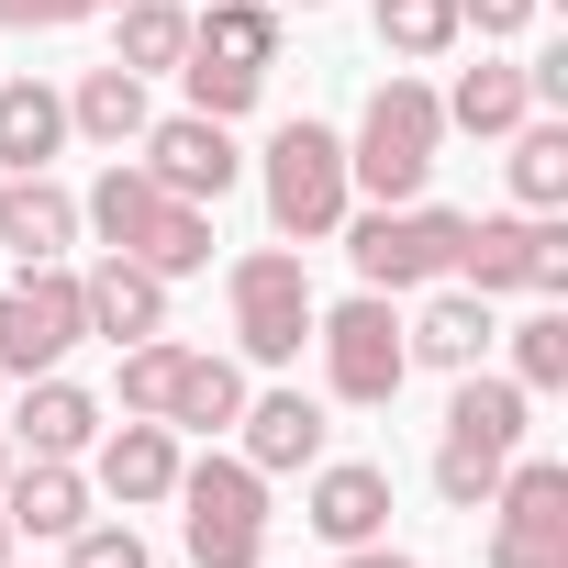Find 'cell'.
<instances>
[{
    "label": "cell",
    "mask_w": 568,
    "mask_h": 568,
    "mask_svg": "<svg viewBox=\"0 0 568 568\" xmlns=\"http://www.w3.org/2000/svg\"><path fill=\"white\" fill-rule=\"evenodd\" d=\"M134 168H145L168 201H223L245 156H234V123H212V112H168V123L134 134Z\"/></svg>",
    "instance_id": "cell-9"
},
{
    "label": "cell",
    "mask_w": 568,
    "mask_h": 568,
    "mask_svg": "<svg viewBox=\"0 0 568 568\" xmlns=\"http://www.w3.org/2000/svg\"><path fill=\"white\" fill-rule=\"evenodd\" d=\"M79 335H90V313H79L68 267H23L12 291H0V368H12V379H45Z\"/></svg>",
    "instance_id": "cell-8"
},
{
    "label": "cell",
    "mask_w": 568,
    "mask_h": 568,
    "mask_svg": "<svg viewBox=\"0 0 568 568\" xmlns=\"http://www.w3.org/2000/svg\"><path fill=\"white\" fill-rule=\"evenodd\" d=\"M12 457H23V446H12V435H0V479H12Z\"/></svg>",
    "instance_id": "cell-38"
},
{
    "label": "cell",
    "mask_w": 568,
    "mask_h": 568,
    "mask_svg": "<svg viewBox=\"0 0 568 568\" xmlns=\"http://www.w3.org/2000/svg\"><path fill=\"white\" fill-rule=\"evenodd\" d=\"M112 12H123V0H112Z\"/></svg>",
    "instance_id": "cell-40"
},
{
    "label": "cell",
    "mask_w": 568,
    "mask_h": 568,
    "mask_svg": "<svg viewBox=\"0 0 568 568\" xmlns=\"http://www.w3.org/2000/svg\"><path fill=\"white\" fill-rule=\"evenodd\" d=\"M490 335H501V324H490V302H479V291H435V302L402 324V346H413L424 368H479V357H490Z\"/></svg>",
    "instance_id": "cell-17"
},
{
    "label": "cell",
    "mask_w": 568,
    "mask_h": 568,
    "mask_svg": "<svg viewBox=\"0 0 568 568\" xmlns=\"http://www.w3.org/2000/svg\"><path fill=\"white\" fill-rule=\"evenodd\" d=\"M457 291H479V302H501V291H535V302H557L568 291V223L557 212H490V223H468L457 234Z\"/></svg>",
    "instance_id": "cell-2"
},
{
    "label": "cell",
    "mask_w": 568,
    "mask_h": 568,
    "mask_svg": "<svg viewBox=\"0 0 568 568\" xmlns=\"http://www.w3.org/2000/svg\"><path fill=\"white\" fill-rule=\"evenodd\" d=\"M179 368H190V346H168V335H145V346H123V413H168V390H179Z\"/></svg>",
    "instance_id": "cell-32"
},
{
    "label": "cell",
    "mask_w": 568,
    "mask_h": 568,
    "mask_svg": "<svg viewBox=\"0 0 568 568\" xmlns=\"http://www.w3.org/2000/svg\"><path fill=\"white\" fill-rule=\"evenodd\" d=\"M145 123H156V112H145V79H134V68H90V79L68 90V134H90V145H112V156H123Z\"/></svg>",
    "instance_id": "cell-20"
},
{
    "label": "cell",
    "mask_w": 568,
    "mask_h": 568,
    "mask_svg": "<svg viewBox=\"0 0 568 568\" xmlns=\"http://www.w3.org/2000/svg\"><path fill=\"white\" fill-rule=\"evenodd\" d=\"M179 57H190V12H179V0H123V45H112V68L156 79V68H179Z\"/></svg>",
    "instance_id": "cell-28"
},
{
    "label": "cell",
    "mask_w": 568,
    "mask_h": 568,
    "mask_svg": "<svg viewBox=\"0 0 568 568\" xmlns=\"http://www.w3.org/2000/svg\"><path fill=\"white\" fill-rule=\"evenodd\" d=\"M0 557H12V513H0Z\"/></svg>",
    "instance_id": "cell-39"
},
{
    "label": "cell",
    "mask_w": 568,
    "mask_h": 568,
    "mask_svg": "<svg viewBox=\"0 0 568 568\" xmlns=\"http://www.w3.org/2000/svg\"><path fill=\"white\" fill-rule=\"evenodd\" d=\"M179 79H190V112H212V123H234V112H256V68H223V57H179Z\"/></svg>",
    "instance_id": "cell-30"
},
{
    "label": "cell",
    "mask_w": 568,
    "mask_h": 568,
    "mask_svg": "<svg viewBox=\"0 0 568 568\" xmlns=\"http://www.w3.org/2000/svg\"><path fill=\"white\" fill-rule=\"evenodd\" d=\"M223 291H234V335H245V357L256 368H291L302 346H313V278H302V256L291 245H256V256H234V278H223Z\"/></svg>",
    "instance_id": "cell-6"
},
{
    "label": "cell",
    "mask_w": 568,
    "mask_h": 568,
    "mask_svg": "<svg viewBox=\"0 0 568 568\" xmlns=\"http://www.w3.org/2000/svg\"><path fill=\"white\" fill-rule=\"evenodd\" d=\"M513 379H524V390H568V313L513 324Z\"/></svg>",
    "instance_id": "cell-31"
},
{
    "label": "cell",
    "mask_w": 568,
    "mask_h": 568,
    "mask_svg": "<svg viewBox=\"0 0 568 568\" xmlns=\"http://www.w3.org/2000/svg\"><path fill=\"white\" fill-rule=\"evenodd\" d=\"M101 0H0V23H23V34H57V23H90Z\"/></svg>",
    "instance_id": "cell-35"
},
{
    "label": "cell",
    "mask_w": 568,
    "mask_h": 568,
    "mask_svg": "<svg viewBox=\"0 0 568 568\" xmlns=\"http://www.w3.org/2000/svg\"><path fill=\"white\" fill-rule=\"evenodd\" d=\"M490 513H501V535H568V468H557V457H524V468H501Z\"/></svg>",
    "instance_id": "cell-26"
},
{
    "label": "cell",
    "mask_w": 568,
    "mask_h": 568,
    "mask_svg": "<svg viewBox=\"0 0 568 568\" xmlns=\"http://www.w3.org/2000/svg\"><path fill=\"white\" fill-rule=\"evenodd\" d=\"M324 546H379V524H390V468H368V457H335V468H313V513H302Z\"/></svg>",
    "instance_id": "cell-12"
},
{
    "label": "cell",
    "mask_w": 568,
    "mask_h": 568,
    "mask_svg": "<svg viewBox=\"0 0 568 568\" xmlns=\"http://www.w3.org/2000/svg\"><path fill=\"white\" fill-rule=\"evenodd\" d=\"M79 313H90V335H112V346H145V335H168V278L101 245V267L79 278Z\"/></svg>",
    "instance_id": "cell-11"
},
{
    "label": "cell",
    "mask_w": 568,
    "mask_h": 568,
    "mask_svg": "<svg viewBox=\"0 0 568 568\" xmlns=\"http://www.w3.org/2000/svg\"><path fill=\"white\" fill-rule=\"evenodd\" d=\"M457 34H468V23H457V0H379V45L413 57V68H435Z\"/></svg>",
    "instance_id": "cell-29"
},
{
    "label": "cell",
    "mask_w": 568,
    "mask_h": 568,
    "mask_svg": "<svg viewBox=\"0 0 568 568\" xmlns=\"http://www.w3.org/2000/svg\"><path fill=\"white\" fill-rule=\"evenodd\" d=\"M435 145H446V101H435L424 79H379L368 112H357V145H346V190H368V201H424Z\"/></svg>",
    "instance_id": "cell-1"
},
{
    "label": "cell",
    "mask_w": 568,
    "mask_h": 568,
    "mask_svg": "<svg viewBox=\"0 0 568 568\" xmlns=\"http://www.w3.org/2000/svg\"><path fill=\"white\" fill-rule=\"evenodd\" d=\"M524 379H479V368H457V402H446V435L457 446H490V457H513L524 446Z\"/></svg>",
    "instance_id": "cell-21"
},
{
    "label": "cell",
    "mask_w": 568,
    "mask_h": 568,
    "mask_svg": "<svg viewBox=\"0 0 568 568\" xmlns=\"http://www.w3.org/2000/svg\"><path fill=\"white\" fill-rule=\"evenodd\" d=\"M313 346H324L335 402H402V379H413V346L390 324V291H357V302L313 313Z\"/></svg>",
    "instance_id": "cell-7"
},
{
    "label": "cell",
    "mask_w": 568,
    "mask_h": 568,
    "mask_svg": "<svg viewBox=\"0 0 568 568\" xmlns=\"http://www.w3.org/2000/svg\"><path fill=\"white\" fill-rule=\"evenodd\" d=\"M168 501H190L179 535H190L201 568H256V557H267V479H256L245 457H201V468H179Z\"/></svg>",
    "instance_id": "cell-4"
},
{
    "label": "cell",
    "mask_w": 568,
    "mask_h": 568,
    "mask_svg": "<svg viewBox=\"0 0 568 568\" xmlns=\"http://www.w3.org/2000/svg\"><path fill=\"white\" fill-rule=\"evenodd\" d=\"M68 568H145V535L134 524H79L68 535Z\"/></svg>",
    "instance_id": "cell-34"
},
{
    "label": "cell",
    "mask_w": 568,
    "mask_h": 568,
    "mask_svg": "<svg viewBox=\"0 0 568 568\" xmlns=\"http://www.w3.org/2000/svg\"><path fill=\"white\" fill-rule=\"evenodd\" d=\"M346 134H324V123H278L267 134V223L291 234V245H324L335 223H346Z\"/></svg>",
    "instance_id": "cell-3"
},
{
    "label": "cell",
    "mask_w": 568,
    "mask_h": 568,
    "mask_svg": "<svg viewBox=\"0 0 568 568\" xmlns=\"http://www.w3.org/2000/svg\"><path fill=\"white\" fill-rule=\"evenodd\" d=\"M234 424H245V468H256V479L324 468V402H302V390H267V402H245Z\"/></svg>",
    "instance_id": "cell-15"
},
{
    "label": "cell",
    "mask_w": 568,
    "mask_h": 568,
    "mask_svg": "<svg viewBox=\"0 0 568 568\" xmlns=\"http://www.w3.org/2000/svg\"><path fill=\"white\" fill-rule=\"evenodd\" d=\"M346 568H413L402 546H346Z\"/></svg>",
    "instance_id": "cell-37"
},
{
    "label": "cell",
    "mask_w": 568,
    "mask_h": 568,
    "mask_svg": "<svg viewBox=\"0 0 568 568\" xmlns=\"http://www.w3.org/2000/svg\"><path fill=\"white\" fill-rule=\"evenodd\" d=\"M190 57H223V68H278V0H201L190 12Z\"/></svg>",
    "instance_id": "cell-19"
},
{
    "label": "cell",
    "mask_w": 568,
    "mask_h": 568,
    "mask_svg": "<svg viewBox=\"0 0 568 568\" xmlns=\"http://www.w3.org/2000/svg\"><path fill=\"white\" fill-rule=\"evenodd\" d=\"M501 468H513V457H490V446H457V435L435 446V490H446L457 513H490V490H501Z\"/></svg>",
    "instance_id": "cell-33"
},
{
    "label": "cell",
    "mask_w": 568,
    "mask_h": 568,
    "mask_svg": "<svg viewBox=\"0 0 568 568\" xmlns=\"http://www.w3.org/2000/svg\"><path fill=\"white\" fill-rule=\"evenodd\" d=\"M123 256L156 267V278H201V267H212V201H156L145 234H134Z\"/></svg>",
    "instance_id": "cell-22"
},
{
    "label": "cell",
    "mask_w": 568,
    "mask_h": 568,
    "mask_svg": "<svg viewBox=\"0 0 568 568\" xmlns=\"http://www.w3.org/2000/svg\"><path fill=\"white\" fill-rule=\"evenodd\" d=\"M0 245H12L23 267H57L68 245H79V201L45 179V168H23V179H0Z\"/></svg>",
    "instance_id": "cell-13"
},
{
    "label": "cell",
    "mask_w": 568,
    "mask_h": 568,
    "mask_svg": "<svg viewBox=\"0 0 568 568\" xmlns=\"http://www.w3.org/2000/svg\"><path fill=\"white\" fill-rule=\"evenodd\" d=\"M156 201H168V190H156V179H145L134 156H112V168L90 179V201H79V223H90V234H101V245L123 256V245L145 234V212H156Z\"/></svg>",
    "instance_id": "cell-25"
},
{
    "label": "cell",
    "mask_w": 568,
    "mask_h": 568,
    "mask_svg": "<svg viewBox=\"0 0 568 568\" xmlns=\"http://www.w3.org/2000/svg\"><path fill=\"white\" fill-rule=\"evenodd\" d=\"M513 201L524 212H557L568 201V123H513Z\"/></svg>",
    "instance_id": "cell-27"
},
{
    "label": "cell",
    "mask_w": 568,
    "mask_h": 568,
    "mask_svg": "<svg viewBox=\"0 0 568 568\" xmlns=\"http://www.w3.org/2000/svg\"><path fill=\"white\" fill-rule=\"evenodd\" d=\"M335 234H346V256H357V278H368V291H424V278H446V267H457L468 212H435V201H379V212H357V223H335Z\"/></svg>",
    "instance_id": "cell-5"
},
{
    "label": "cell",
    "mask_w": 568,
    "mask_h": 568,
    "mask_svg": "<svg viewBox=\"0 0 568 568\" xmlns=\"http://www.w3.org/2000/svg\"><path fill=\"white\" fill-rule=\"evenodd\" d=\"M435 101H446V123H457V134H513V123L535 112L524 68H501V57H479V68H468L457 90H435Z\"/></svg>",
    "instance_id": "cell-23"
},
{
    "label": "cell",
    "mask_w": 568,
    "mask_h": 568,
    "mask_svg": "<svg viewBox=\"0 0 568 568\" xmlns=\"http://www.w3.org/2000/svg\"><path fill=\"white\" fill-rule=\"evenodd\" d=\"M90 435H101V402L79 390V379H23V413H12V446L23 457H90Z\"/></svg>",
    "instance_id": "cell-16"
},
{
    "label": "cell",
    "mask_w": 568,
    "mask_h": 568,
    "mask_svg": "<svg viewBox=\"0 0 568 568\" xmlns=\"http://www.w3.org/2000/svg\"><path fill=\"white\" fill-rule=\"evenodd\" d=\"M0 513H12V535H79V524H90V479H79V457H12Z\"/></svg>",
    "instance_id": "cell-14"
},
{
    "label": "cell",
    "mask_w": 568,
    "mask_h": 568,
    "mask_svg": "<svg viewBox=\"0 0 568 568\" xmlns=\"http://www.w3.org/2000/svg\"><path fill=\"white\" fill-rule=\"evenodd\" d=\"M234 413H245V368H234V357H190L156 424H168V435H223Z\"/></svg>",
    "instance_id": "cell-24"
},
{
    "label": "cell",
    "mask_w": 568,
    "mask_h": 568,
    "mask_svg": "<svg viewBox=\"0 0 568 568\" xmlns=\"http://www.w3.org/2000/svg\"><path fill=\"white\" fill-rule=\"evenodd\" d=\"M302 12H313V0H302Z\"/></svg>",
    "instance_id": "cell-41"
},
{
    "label": "cell",
    "mask_w": 568,
    "mask_h": 568,
    "mask_svg": "<svg viewBox=\"0 0 568 568\" xmlns=\"http://www.w3.org/2000/svg\"><path fill=\"white\" fill-rule=\"evenodd\" d=\"M546 12V0H457V23H479V34H524Z\"/></svg>",
    "instance_id": "cell-36"
},
{
    "label": "cell",
    "mask_w": 568,
    "mask_h": 568,
    "mask_svg": "<svg viewBox=\"0 0 568 568\" xmlns=\"http://www.w3.org/2000/svg\"><path fill=\"white\" fill-rule=\"evenodd\" d=\"M57 145H68V90H45V79H0V168H57Z\"/></svg>",
    "instance_id": "cell-18"
},
{
    "label": "cell",
    "mask_w": 568,
    "mask_h": 568,
    "mask_svg": "<svg viewBox=\"0 0 568 568\" xmlns=\"http://www.w3.org/2000/svg\"><path fill=\"white\" fill-rule=\"evenodd\" d=\"M90 446H101L90 490H112L123 513H134V501H168V490H179V435H168L156 413H123V424H112V435H90Z\"/></svg>",
    "instance_id": "cell-10"
}]
</instances>
